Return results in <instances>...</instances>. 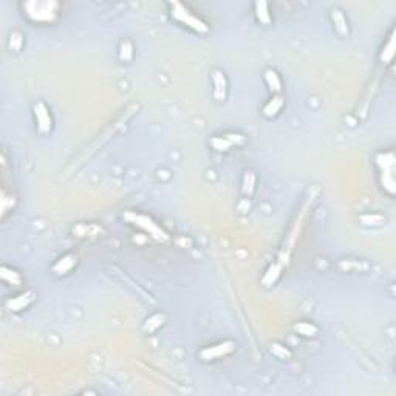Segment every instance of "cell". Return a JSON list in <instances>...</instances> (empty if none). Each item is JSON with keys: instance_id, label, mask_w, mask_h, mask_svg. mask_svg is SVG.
<instances>
[{"instance_id": "6da1fadb", "label": "cell", "mask_w": 396, "mask_h": 396, "mask_svg": "<svg viewBox=\"0 0 396 396\" xmlns=\"http://www.w3.org/2000/svg\"><path fill=\"white\" fill-rule=\"evenodd\" d=\"M60 5L54 0H29L22 3L25 16L34 24H53L59 17Z\"/></svg>"}, {"instance_id": "7a4b0ae2", "label": "cell", "mask_w": 396, "mask_h": 396, "mask_svg": "<svg viewBox=\"0 0 396 396\" xmlns=\"http://www.w3.org/2000/svg\"><path fill=\"white\" fill-rule=\"evenodd\" d=\"M169 8H170V16L174 17L177 22L186 25L187 28L194 29L197 33H208L209 31V26L203 22L200 17H197L192 11H189V8L185 6L180 2H170L169 3Z\"/></svg>"}, {"instance_id": "3957f363", "label": "cell", "mask_w": 396, "mask_h": 396, "mask_svg": "<svg viewBox=\"0 0 396 396\" xmlns=\"http://www.w3.org/2000/svg\"><path fill=\"white\" fill-rule=\"evenodd\" d=\"M376 164L381 170V183L382 187L389 192L390 195H395V155L393 152H384V154L376 155Z\"/></svg>"}, {"instance_id": "277c9868", "label": "cell", "mask_w": 396, "mask_h": 396, "mask_svg": "<svg viewBox=\"0 0 396 396\" xmlns=\"http://www.w3.org/2000/svg\"><path fill=\"white\" fill-rule=\"evenodd\" d=\"M124 218H126L129 223H132V225H135V226L141 228L143 231H146L150 237H154V238L158 240V241H164V240L169 238V236L166 234V232L162 231L154 220L149 218L147 215L135 214V212H127V214L124 215Z\"/></svg>"}, {"instance_id": "5b68a950", "label": "cell", "mask_w": 396, "mask_h": 396, "mask_svg": "<svg viewBox=\"0 0 396 396\" xmlns=\"http://www.w3.org/2000/svg\"><path fill=\"white\" fill-rule=\"evenodd\" d=\"M236 348V343L232 341H225V342H220L217 345H211V347H206L200 351V356L203 361H215V359H220L223 356H226V354L232 353Z\"/></svg>"}, {"instance_id": "8992f818", "label": "cell", "mask_w": 396, "mask_h": 396, "mask_svg": "<svg viewBox=\"0 0 396 396\" xmlns=\"http://www.w3.org/2000/svg\"><path fill=\"white\" fill-rule=\"evenodd\" d=\"M245 143V136L240 133H228L223 136H215L211 139V144L217 152H228L232 147L241 146Z\"/></svg>"}, {"instance_id": "52a82bcc", "label": "cell", "mask_w": 396, "mask_h": 396, "mask_svg": "<svg viewBox=\"0 0 396 396\" xmlns=\"http://www.w3.org/2000/svg\"><path fill=\"white\" fill-rule=\"evenodd\" d=\"M34 118H36V126L40 133H48L52 130L53 119L50 115V110L44 103H36L34 104Z\"/></svg>"}, {"instance_id": "ba28073f", "label": "cell", "mask_w": 396, "mask_h": 396, "mask_svg": "<svg viewBox=\"0 0 396 396\" xmlns=\"http://www.w3.org/2000/svg\"><path fill=\"white\" fill-rule=\"evenodd\" d=\"M212 82H214V98L221 103V101L226 99V91H228V80L226 76L220 70H215L212 73Z\"/></svg>"}, {"instance_id": "9c48e42d", "label": "cell", "mask_w": 396, "mask_h": 396, "mask_svg": "<svg viewBox=\"0 0 396 396\" xmlns=\"http://www.w3.org/2000/svg\"><path fill=\"white\" fill-rule=\"evenodd\" d=\"M33 300H34V292H33V291H26V292L19 294V296H16V297H13V299H9V300L6 302V308L17 313V311L25 310Z\"/></svg>"}, {"instance_id": "30bf717a", "label": "cell", "mask_w": 396, "mask_h": 396, "mask_svg": "<svg viewBox=\"0 0 396 396\" xmlns=\"http://www.w3.org/2000/svg\"><path fill=\"white\" fill-rule=\"evenodd\" d=\"M76 263H78L76 256H73V254H67V256L60 257V259L54 263L53 271L57 274V276H65V274H68L70 271H72V269L76 266Z\"/></svg>"}, {"instance_id": "8fae6325", "label": "cell", "mask_w": 396, "mask_h": 396, "mask_svg": "<svg viewBox=\"0 0 396 396\" xmlns=\"http://www.w3.org/2000/svg\"><path fill=\"white\" fill-rule=\"evenodd\" d=\"M331 20H333V24H334V28H336V31L341 36H348L350 34L347 17L343 16V13L341 11V9H338V8L333 9V11H331Z\"/></svg>"}, {"instance_id": "7c38bea8", "label": "cell", "mask_w": 396, "mask_h": 396, "mask_svg": "<svg viewBox=\"0 0 396 396\" xmlns=\"http://www.w3.org/2000/svg\"><path fill=\"white\" fill-rule=\"evenodd\" d=\"M283 104H285V101H283L282 96H274L269 103L263 107V115H265L266 118H272V116L279 115V111L282 110Z\"/></svg>"}, {"instance_id": "4fadbf2b", "label": "cell", "mask_w": 396, "mask_h": 396, "mask_svg": "<svg viewBox=\"0 0 396 396\" xmlns=\"http://www.w3.org/2000/svg\"><path fill=\"white\" fill-rule=\"evenodd\" d=\"M294 330H296L303 338H316L319 334V328L316 327V325L311 323V322H305V320L297 322L296 327H294Z\"/></svg>"}, {"instance_id": "5bb4252c", "label": "cell", "mask_w": 396, "mask_h": 396, "mask_svg": "<svg viewBox=\"0 0 396 396\" xmlns=\"http://www.w3.org/2000/svg\"><path fill=\"white\" fill-rule=\"evenodd\" d=\"M254 9H256V17L260 24L263 25L271 24V14H269V8L266 2H257L254 5Z\"/></svg>"}, {"instance_id": "9a60e30c", "label": "cell", "mask_w": 396, "mask_h": 396, "mask_svg": "<svg viewBox=\"0 0 396 396\" xmlns=\"http://www.w3.org/2000/svg\"><path fill=\"white\" fill-rule=\"evenodd\" d=\"M265 82L272 93H279V91L282 90V80H280L277 72H274V70H266L265 72Z\"/></svg>"}, {"instance_id": "2e32d148", "label": "cell", "mask_w": 396, "mask_h": 396, "mask_svg": "<svg viewBox=\"0 0 396 396\" xmlns=\"http://www.w3.org/2000/svg\"><path fill=\"white\" fill-rule=\"evenodd\" d=\"M101 229L98 225H78L73 229V234H76V237H90V236H99Z\"/></svg>"}, {"instance_id": "e0dca14e", "label": "cell", "mask_w": 396, "mask_h": 396, "mask_svg": "<svg viewBox=\"0 0 396 396\" xmlns=\"http://www.w3.org/2000/svg\"><path fill=\"white\" fill-rule=\"evenodd\" d=\"M0 276H2L5 282L11 283V285H20V283H22V277H20V274L16 269L2 266L0 268Z\"/></svg>"}, {"instance_id": "ac0fdd59", "label": "cell", "mask_w": 396, "mask_h": 396, "mask_svg": "<svg viewBox=\"0 0 396 396\" xmlns=\"http://www.w3.org/2000/svg\"><path fill=\"white\" fill-rule=\"evenodd\" d=\"M162 323H164V314H154V316H150L146 320L143 328H144L146 333H155Z\"/></svg>"}, {"instance_id": "d6986e66", "label": "cell", "mask_w": 396, "mask_h": 396, "mask_svg": "<svg viewBox=\"0 0 396 396\" xmlns=\"http://www.w3.org/2000/svg\"><path fill=\"white\" fill-rule=\"evenodd\" d=\"M282 268H283V266L280 265L279 262H277V263H274V265H271V268H269L268 272L265 274V277H263V285H266V287L272 285V283L279 279L280 272H282Z\"/></svg>"}, {"instance_id": "ffe728a7", "label": "cell", "mask_w": 396, "mask_h": 396, "mask_svg": "<svg viewBox=\"0 0 396 396\" xmlns=\"http://www.w3.org/2000/svg\"><path fill=\"white\" fill-rule=\"evenodd\" d=\"M254 186H256V175L252 172H245V177H243V185H241V192L246 197L252 195Z\"/></svg>"}, {"instance_id": "44dd1931", "label": "cell", "mask_w": 396, "mask_h": 396, "mask_svg": "<svg viewBox=\"0 0 396 396\" xmlns=\"http://www.w3.org/2000/svg\"><path fill=\"white\" fill-rule=\"evenodd\" d=\"M132 57H133V45H132L130 40H123L119 47V59L123 62H130Z\"/></svg>"}, {"instance_id": "7402d4cb", "label": "cell", "mask_w": 396, "mask_h": 396, "mask_svg": "<svg viewBox=\"0 0 396 396\" xmlns=\"http://www.w3.org/2000/svg\"><path fill=\"white\" fill-rule=\"evenodd\" d=\"M393 34L395 33H392L387 45L382 48V53H381V60H382V62H385V64H389L390 60L393 59V54H395V36Z\"/></svg>"}, {"instance_id": "603a6c76", "label": "cell", "mask_w": 396, "mask_h": 396, "mask_svg": "<svg viewBox=\"0 0 396 396\" xmlns=\"http://www.w3.org/2000/svg\"><path fill=\"white\" fill-rule=\"evenodd\" d=\"M8 45H9V50H11V52H20V48H22V45H24V36L19 31H13L11 36H9Z\"/></svg>"}, {"instance_id": "cb8c5ba5", "label": "cell", "mask_w": 396, "mask_h": 396, "mask_svg": "<svg viewBox=\"0 0 396 396\" xmlns=\"http://www.w3.org/2000/svg\"><path fill=\"white\" fill-rule=\"evenodd\" d=\"M271 353L274 354V356H277L279 359H288V358L291 356L290 350L285 348V347H283V345H280V343H272Z\"/></svg>"}, {"instance_id": "d4e9b609", "label": "cell", "mask_w": 396, "mask_h": 396, "mask_svg": "<svg viewBox=\"0 0 396 396\" xmlns=\"http://www.w3.org/2000/svg\"><path fill=\"white\" fill-rule=\"evenodd\" d=\"M14 203H16L14 197H8V195H6V192H3V195H2V217L6 215V212H8L9 209H13Z\"/></svg>"}, {"instance_id": "484cf974", "label": "cell", "mask_w": 396, "mask_h": 396, "mask_svg": "<svg viewBox=\"0 0 396 396\" xmlns=\"http://www.w3.org/2000/svg\"><path fill=\"white\" fill-rule=\"evenodd\" d=\"M361 220H362V225H369L370 221H373L371 225H381V223H384V218L381 215H364Z\"/></svg>"}]
</instances>
